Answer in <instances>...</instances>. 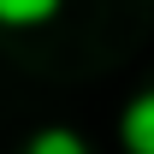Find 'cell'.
I'll return each instance as SVG.
<instances>
[{
	"label": "cell",
	"mask_w": 154,
	"mask_h": 154,
	"mask_svg": "<svg viewBox=\"0 0 154 154\" xmlns=\"http://www.w3.org/2000/svg\"><path fill=\"white\" fill-rule=\"evenodd\" d=\"M59 12V0H0V24H12V30H36Z\"/></svg>",
	"instance_id": "2"
},
{
	"label": "cell",
	"mask_w": 154,
	"mask_h": 154,
	"mask_svg": "<svg viewBox=\"0 0 154 154\" xmlns=\"http://www.w3.org/2000/svg\"><path fill=\"white\" fill-rule=\"evenodd\" d=\"M119 136H125L136 154H154V89H142V95L125 107V125H119Z\"/></svg>",
	"instance_id": "1"
},
{
	"label": "cell",
	"mask_w": 154,
	"mask_h": 154,
	"mask_svg": "<svg viewBox=\"0 0 154 154\" xmlns=\"http://www.w3.org/2000/svg\"><path fill=\"white\" fill-rule=\"evenodd\" d=\"M30 148H36V154H83V136H77V131H42Z\"/></svg>",
	"instance_id": "3"
}]
</instances>
